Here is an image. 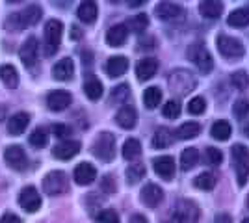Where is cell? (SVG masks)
I'll return each instance as SVG.
<instances>
[{
    "mask_svg": "<svg viewBox=\"0 0 249 223\" xmlns=\"http://www.w3.org/2000/svg\"><path fill=\"white\" fill-rule=\"evenodd\" d=\"M63 24L58 19H51L45 24V32H43V52L45 56H54L60 49L62 41Z\"/></svg>",
    "mask_w": 249,
    "mask_h": 223,
    "instance_id": "obj_1",
    "label": "cell"
},
{
    "mask_svg": "<svg viewBox=\"0 0 249 223\" xmlns=\"http://www.w3.org/2000/svg\"><path fill=\"white\" fill-rule=\"evenodd\" d=\"M188 58L199 69V73L203 74H208L214 67V60L208 52V49L205 47V43H192L188 47Z\"/></svg>",
    "mask_w": 249,
    "mask_h": 223,
    "instance_id": "obj_2",
    "label": "cell"
},
{
    "mask_svg": "<svg viewBox=\"0 0 249 223\" xmlns=\"http://www.w3.org/2000/svg\"><path fill=\"white\" fill-rule=\"evenodd\" d=\"M91 153L103 162H110L115 156V138L110 132H101L93 141Z\"/></svg>",
    "mask_w": 249,
    "mask_h": 223,
    "instance_id": "obj_3",
    "label": "cell"
},
{
    "mask_svg": "<svg viewBox=\"0 0 249 223\" xmlns=\"http://www.w3.org/2000/svg\"><path fill=\"white\" fill-rule=\"evenodd\" d=\"M43 190L47 195L56 197V195H62L69 190V179L63 171H51L45 179H43Z\"/></svg>",
    "mask_w": 249,
    "mask_h": 223,
    "instance_id": "obj_4",
    "label": "cell"
},
{
    "mask_svg": "<svg viewBox=\"0 0 249 223\" xmlns=\"http://www.w3.org/2000/svg\"><path fill=\"white\" fill-rule=\"evenodd\" d=\"M232 160H234V170H236V179H238V184L244 186L248 182L249 177V151L248 147L236 143L232 147Z\"/></svg>",
    "mask_w": 249,
    "mask_h": 223,
    "instance_id": "obj_5",
    "label": "cell"
},
{
    "mask_svg": "<svg viewBox=\"0 0 249 223\" xmlns=\"http://www.w3.org/2000/svg\"><path fill=\"white\" fill-rule=\"evenodd\" d=\"M173 223H197L199 222V208L197 205L190 199H182L177 203L173 210Z\"/></svg>",
    "mask_w": 249,
    "mask_h": 223,
    "instance_id": "obj_6",
    "label": "cell"
},
{
    "mask_svg": "<svg viewBox=\"0 0 249 223\" xmlns=\"http://www.w3.org/2000/svg\"><path fill=\"white\" fill-rule=\"evenodd\" d=\"M167 82H169V87H171L175 93H178V95H186V93H190V91L194 89L196 78L192 76V73L180 71V69H178V71L169 74Z\"/></svg>",
    "mask_w": 249,
    "mask_h": 223,
    "instance_id": "obj_7",
    "label": "cell"
},
{
    "mask_svg": "<svg viewBox=\"0 0 249 223\" xmlns=\"http://www.w3.org/2000/svg\"><path fill=\"white\" fill-rule=\"evenodd\" d=\"M218 51L225 58H231V60H236V58H242L246 54V49L244 45L236 39V37H231V35H225L221 34L218 37Z\"/></svg>",
    "mask_w": 249,
    "mask_h": 223,
    "instance_id": "obj_8",
    "label": "cell"
},
{
    "mask_svg": "<svg viewBox=\"0 0 249 223\" xmlns=\"http://www.w3.org/2000/svg\"><path fill=\"white\" fill-rule=\"evenodd\" d=\"M19 205H21V208L24 212H37L39 210V206H41V195H39V191L36 190L34 186H26V188H22L21 193H19Z\"/></svg>",
    "mask_w": 249,
    "mask_h": 223,
    "instance_id": "obj_9",
    "label": "cell"
},
{
    "mask_svg": "<svg viewBox=\"0 0 249 223\" xmlns=\"http://www.w3.org/2000/svg\"><path fill=\"white\" fill-rule=\"evenodd\" d=\"M4 160L8 162L11 170L22 171L28 168V158H26V153L21 145H10L4 151Z\"/></svg>",
    "mask_w": 249,
    "mask_h": 223,
    "instance_id": "obj_10",
    "label": "cell"
},
{
    "mask_svg": "<svg viewBox=\"0 0 249 223\" xmlns=\"http://www.w3.org/2000/svg\"><path fill=\"white\" fill-rule=\"evenodd\" d=\"M155 11L156 17L162 21H175V19H180L184 15V8L175 4V2H160Z\"/></svg>",
    "mask_w": 249,
    "mask_h": 223,
    "instance_id": "obj_11",
    "label": "cell"
},
{
    "mask_svg": "<svg viewBox=\"0 0 249 223\" xmlns=\"http://www.w3.org/2000/svg\"><path fill=\"white\" fill-rule=\"evenodd\" d=\"M73 103V97L69 91H63V89H56L51 91L47 97V106L51 108L52 112H62L65 108H69V104Z\"/></svg>",
    "mask_w": 249,
    "mask_h": 223,
    "instance_id": "obj_12",
    "label": "cell"
},
{
    "mask_svg": "<svg viewBox=\"0 0 249 223\" xmlns=\"http://www.w3.org/2000/svg\"><path fill=\"white\" fill-rule=\"evenodd\" d=\"M78 153H80V141H74V139H65L52 149L54 158L58 160H71Z\"/></svg>",
    "mask_w": 249,
    "mask_h": 223,
    "instance_id": "obj_13",
    "label": "cell"
},
{
    "mask_svg": "<svg viewBox=\"0 0 249 223\" xmlns=\"http://www.w3.org/2000/svg\"><path fill=\"white\" fill-rule=\"evenodd\" d=\"M37 52H39L37 39H36V37H28L26 41L22 43L21 51H19V56H21L22 64L26 65V67H34L36 62H37Z\"/></svg>",
    "mask_w": 249,
    "mask_h": 223,
    "instance_id": "obj_14",
    "label": "cell"
},
{
    "mask_svg": "<svg viewBox=\"0 0 249 223\" xmlns=\"http://www.w3.org/2000/svg\"><path fill=\"white\" fill-rule=\"evenodd\" d=\"M74 74V64L71 58H62L60 62H56L52 67V76L54 80H60V82H67L71 80Z\"/></svg>",
    "mask_w": 249,
    "mask_h": 223,
    "instance_id": "obj_15",
    "label": "cell"
},
{
    "mask_svg": "<svg viewBox=\"0 0 249 223\" xmlns=\"http://www.w3.org/2000/svg\"><path fill=\"white\" fill-rule=\"evenodd\" d=\"M73 175H74L76 184H80V186H88V184H91V182L95 181V177H97V170H95L89 162H80V164L74 168Z\"/></svg>",
    "mask_w": 249,
    "mask_h": 223,
    "instance_id": "obj_16",
    "label": "cell"
},
{
    "mask_svg": "<svg viewBox=\"0 0 249 223\" xmlns=\"http://www.w3.org/2000/svg\"><path fill=\"white\" fill-rule=\"evenodd\" d=\"M156 71H158V62H156L155 58H143L136 65V76H138L140 82L151 80L156 74Z\"/></svg>",
    "mask_w": 249,
    "mask_h": 223,
    "instance_id": "obj_17",
    "label": "cell"
},
{
    "mask_svg": "<svg viewBox=\"0 0 249 223\" xmlns=\"http://www.w3.org/2000/svg\"><path fill=\"white\" fill-rule=\"evenodd\" d=\"M153 168L162 179L171 181L173 175H175V160L171 156H158V158L153 160Z\"/></svg>",
    "mask_w": 249,
    "mask_h": 223,
    "instance_id": "obj_18",
    "label": "cell"
},
{
    "mask_svg": "<svg viewBox=\"0 0 249 223\" xmlns=\"http://www.w3.org/2000/svg\"><path fill=\"white\" fill-rule=\"evenodd\" d=\"M28 123H30V116L26 112H19V114L11 116L8 119V132H10V136H21L22 132L26 130V127H28Z\"/></svg>",
    "mask_w": 249,
    "mask_h": 223,
    "instance_id": "obj_19",
    "label": "cell"
},
{
    "mask_svg": "<svg viewBox=\"0 0 249 223\" xmlns=\"http://www.w3.org/2000/svg\"><path fill=\"white\" fill-rule=\"evenodd\" d=\"M128 37V28L126 24H114L108 32H106V43L110 47H123V43Z\"/></svg>",
    "mask_w": 249,
    "mask_h": 223,
    "instance_id": "obj_20",
    "label": "cell"
},
{
    "mask_svg": "<svg viewBox=\"0 0 249 223\" xmlns=\"http://www.w3.org/2000/svg\"><path fill=\"white\" fill-rule=\"evenodd\" d=\"M162 197H164V191L160 186H156V184H147L145 188L142 190V201L145 203L149 208H155L160 205L162 201Z\"/></svg>",
    "mask_w": 249,
    "mask_h": 223,
    "instance_id": "obj_21",
    "label": "cell"
},
{
    "mask_svg": "<svg viewBox=\"0 0 249 223\" xmlns=\"http://www.w3.org/2000/svg\"><path fill=\"white\" fill-rule=\"evenodd\" d=\"M136 110L132 106H128V104H124V106L119 108V112L115 114V123L119 125L121 128H134L136 127Z\"/></svg>",
    "mask_w": 249,
    "mask_h": 223,
    "instance_id": "obj_22",
    "label": "cell"
},
{
    "mask_svg": "<svg viewBox=\"0 0 249 223\" xmlns=\"http://www.w3.org/2000/svg\"><path fill=\"white\" fill-rule=\"evenodd\" d=\"M128 69V60L124 56H112L108 62H106V73L112 78H117L121 74L126 73Z\"/></svg>",
    "mask_w": 249,
    "mask_h": 223,
    "instance_id": "obj_23",
    "label": "cell"
},
{
    "mask_svg": "<svg viewBox=\"0 0 249 223\" xmlns=\"http://www.w3.org/2000/svg\"><path fill=\"white\" fill-rule=\"evenodd\" d=\"M41 15H43V11L37 4H30V6H26V8L19 13V17H21V22L24 28H26V26L37 24V22L41 21Z\"/></svg>",
    "mask_w": 249,
    "mask_h": 223,
    "instance_id": "obj_24",
    "label": "cell"
},
{
    "mask_svg": "<svg viewBox=\"0 0 249 223\" xmlns=\"http://www.w3.org/2000/svg\"><path fill=\"white\" fill-rule=\"evenodd\" d=\"M199 13L205 19H219V15L223 13V4L218 0H203L199 4Z\"/></svg>",
    "mask_w": 249,
    "mask_h": 223,
    "instance_id": "obj_25",
    "label": "cell"
},
{
    "mask_svg": "<svg viewBox=\"0 0 249 223\" xmlns=\"http://www.w3.org/2000/svg\"><path fill=\"white\" fill-rule=\"evenodd\" d=\"M97 13H99V10H97V4H95L93 0H84L82 4L78 6V10H76L78 19H80L82 22H86V24H91V22H95V19H97Z\"/></svg>",
    "mask_w": 249,
    "mask_h": 223,
    "instance_id": "obj_26",
    "label": "cell"
},
{
    "mask_svg": "<svg viewBox=\"0 0 249 223\" xmlns=\"http://www.w3.org/2000/svg\"><path fill=\"white\" fill-rule=\"evenodd\" d=\"M231 134H232V127L229 125V121H223V119L216 121L210 127V136L214 139H218V141H227L231 138Z\"/></svg>",
    "mask_w": 249,
    "mask_h": 223,
    "instance_id": "obj_27",
    "label": "cell"
},
{
    "mask_svg": "<svg viewBox=\"0 0 249 223\" xmlns=\"http://www.w3.org/2000/svg\"><path fill=\"white\" fill-rule=\"evenodd\" d=\"M0 80L6 84V87L15 89L19 86V73L13 65H2L0 67Z\"/></svg>",
    "mask_w": 249,
    "mask_h": 223,
    "instance_id": "obj_28",
    "label": "cell"
},
{
    "mask_svg": "<svg viewBox=\"0 0 249 223\" xmlns=\"http://www.w3.org/2000/svg\"><path fill=\"white\" fill-rule=\"evenodd\" d=\"M199 162V153L196 147H188L180 153V168L182 171H190L197 166Z\"/></svg>",
    "mask_w": 249,
    "mask_h": 223,
    "instance_id": "obj_29",
    "label": "cell"
},
{
    "mask_svg": "<svg viewBox=\"0 0 249 223\" xmlns=\"http://www.w3.org/2000/svg\"><path fill=\"white\" fill-rule=\"evenodd\" d=\"M229 26H236V28H244L249 24V8H238L232 13H229L227 17Z\"/></svg>",
    "mask_w": 249,
    "mask_h": 223,
    "instance_id": "obj_30",
    "label": "cell"
},
{
    "mask_svg": "<svg viewBox=\"0 0 249 223\" xmlns=\"http://www.w3.org/2000/svg\"><path fill=\"white\" fill-rule=\"evenodd\" d=\"M173 143H175V136L167 128L162 127L155 132V138H153V147L155 149H167Z\"/></svg>",
    "mask_w": 249,
    "mask_h": 223,
    "instance_id": "obj_31",
    "label": "cell"
},
{
    "mask_svg": "<svg viewBox=\"0 0 249 223\" xmlns=\"http://www.w3.org/2000/svg\"><path fill=\"white\" fill-rule=\"evenodd\" d=\"M199 132H201V125L196 123V121H188V123H182L180 127L177 128V138L178 139H192L196 138Z\"/></svg>",
    "mask_w": 249,
    "mask_h": 223,
    "instance_id": "obj_32",
    "label": "cell"
},
{
    "mask_svg": "<svg viewBox=\"0 0 249 223\" xmlns=\"http://www.w3.org/2000/svg\"><path fill=\"white\" fill-rule=\"evenodd\" d=\"M103 84H101V80H97V78H89V80H86V84H84V93L86 97L89 99V101H99L101 97H103Z\"/></svg>",
    "mask_w": 249,
    "mask_h": 223,
    "instance_id": "obj_33",
    "label": "cell"
},
{
    "mask_svg": "<svg viewBox=\"0 0 249 223\" xmlns=\"http://www.w3.org/2000/svg\"><path fill=\"white\" fill-rule=\"evenodd\" d=\"M160 103H162V89L156 87V86L147 87L145 93H143V104H145V108L153 110V108H156Z\"/></svg>",
    "mask_w": 249,
    "mask_h": 223,
    "instance_id": "obj_34",
    "label": "cell"
},
{
    "mask_svg": "<svg viewBox=\"0 0 249 223\" xmlns=\"http://www.w3.org/2000/svg\"><path fill=\"white\" fill-rule=\"evenodd\" d=\"M140 154H142V143L134 138L126 139L123 145V158L124 160H136Z\"/></svg>",
    "mask_w": 249,
    "mask_h": 223,
    "instance_id": "obj_35",
    "label": "cell"
},
{
    "mask_svg": "<svg viewBox=\"0 0 249 223\" xmlns=\"http://www.w3.org/2000/svg\"><path fill=\"white\" fill-rule=\"evenodd\" d=\"M28 141H30V145H34V147H37V149L45 147V145H47V141H49V132H47V128L37 127L30 134Z\"/></svg>",
    "mask_w": 249,
    "mask_h": 223,
    "instance_id": "obj_36",
    "label": "cell"
},
{
    "mask_svg": "<svg viewBox=\"0 0 249 223\" xmlns=\"http://www.w3.org/2000/svg\"><path fill=\"white\" fill-rule=\"evenodd\" d=\"M147 26H149V17H147L145 13H140V15H134V17L130 19L126 28H130V30L136 34H142L147 30Z\"/></svg>",
    "mask_w": 249,
    "mask_h": 223,
    "instance_id": "obj_37",
    "label": "cell"
},
{
    "mask_svg": "<svg viewBox=\"0 0 249 223\" xmlns=\"http://www.w3.org/2000/svg\"><path fill=\"white\" fill-rule=\"evenodd\" d=\"M194 186L199 188V190H212L216 186V179L210 173H201L199 177L194 179Z\"/></svg>",
    "mask_w": 249,
    "mask_h": 223,
    "instance_id": "obj_38",
    "label": "cell"
},
{
    "mask_svg": "<svg viewBox=\"0 0 249 223\" xmlns=\"http://www.w3.org/2000/svg\"><path fill=\"white\" fill-rule=\"evenodd\" d=\"M128 86L126 84H119V86H115L114 89H112V93H110V103L112 104H123L124 103V99L128 97Z\"/></svg>",
    "mask_w": 249,
    "mask_h": 223,
    "instance_id": "obj_39",
    "label": "cell"
},
{
    "mask_svg": "<svg viewBox=\"0 0 249 223\" xmlns=\"http://www.w3.org/2000/svg\"><path fill=\"white\" fill-rule=\"evenodd\" d=\"M180 110H182L180 103H178L177 99H171V101H167L166 104H164L162 114H164V117H167V119H177V117L180 116Z\"/></svg>",
    "mask_w": 249,
    "mask_h": 223,
    "instance_id": "obj_40",
    "label": "cell"
},
{
    "mask_svg": "<svg viewBox=\"0 0 249 223\" xmlns=\"http://www.w3.org/2000/svg\"><path fill=\"white\" fill-rule=\"evenodd\" d=\"M205 110H207V101H205V97H194V99L188 103V112H190L192 116H201Z\"/></svg>",
    "mask_w": 249,
    "mask_h": 223,
    "instance_id": "obj_41",
    "label": "cell"
},
{
    "mask_svg": "<svg viewBox=\"0 0 249 223\" xmlns=\"http://www.w3.org/2000/svg\"><path fill=\"white\" fill-rule=\"evenodd\" d=\"M145 175V168L142 164H132L128 170H126V179H128V184H136L140 179H143Z\"/></svg>",
    "mask_w": 249,
    "mask_h": 223,
    "instance_id": "obj_42",
    "label": "cell"
},
{
    "mask_svg": "<svg viewBox=\"0 0 249 223\" xmlns=\"http://www.w3.org/2000/svg\"><path fill=\"white\" fill-rule=\"evenodd\" d=\"M95 222L97 223H119V216L112 208H104L101 212L95 216Z\"/></svg>",
    "mask_w": 249,
    "mask_h": 223,
    "instance_id": "obj_43",
    "label": "cell"
},
{
    "mask_svg": "<svg viewBox=\"0 0 249 223\" xmlns=\"http://www.w3.org/2000/svg\"><path fill=\"white\" fill-rule=\"evenodd\" d=\"M231 84L234 86L236 89H246L249 86V76L246 71H236L231 74Z\"/></svg>",
    "mask_w": 249,
    "mask_h": 223,
    "instance_id": "obj_44",
    "label": "cell"
},
{
    "mask_svg": "<svg viewBox=\"0 0 249 223\" xmlns=\"http://www.w3.org/2000/svg\"><path fill=\"white\" fill-rule=\"evenodd\" d=\"M6 28H8L10 32H21V30H24L19 13H13V15L8 17V21H6Z\"/></svg>",
    "mask_w": 249,
    "mask_h": 223,
    "instance_id": "obj_45",
    "label": "cell"
},
{
    "mask_svg": "<svg viewBox=\"0 0 249 223\" xmlns=\"http://www.w3.org/2000/svg\"><path fill=\"white\" fill-rule=\"evenodd\" d=\"M249 114V101L248 99H238L234 103V116L238 119H244V117Z\"/></svg>",
    "mask_w": 249,
    "mask_h": 223,
    "instance_id": "obj_46",
    "label": "cell"
},
{
    "mask_svg": "<svg viewBox=\"0 0 249 223\" xmlns=\"http://www.w3.org/2000/svg\"><path fill=\"white\" fill-rule=\"evenodd\" d=\"M221 160H223V154H221V151L216 147H207V162L208 164H212V166H219L221 164Z\"/></svg>",
    "mask_w": 249,
    "mask_h": 223,
    "instance_id": "obj_47",
    "label": "cell"
},
{
    "mask_svg": "<svg viewBox=\"0 0 249 223\" xmlns=\"http://www.w3.org/2000/svg\"><path fill=\"white\" fill-rule=\"evenodd\" d=\"M52 132H54V136L60 139H65L71 136V128L67 127V125H54L52 127Z\"/></svg>",
    "mask_w": 249,
    "mask_h": 223,
    "instance_id": "obj_48",
    "label": "cell"
},
{
    "mask_svg": "<svg viewBox=\"0 0 249 223\" xmlns=\"http://www.w3.org/2000/svg\"><path fill=\"white\" fill-rule=\"evenodd\" d=\"M0 223H21V220H19L15 214H4Z\"/></svg>",
    "mask_w": 249,
    "mask_h": 223,
    "instance_id": "obj_49",
    "label": "cell"
},
{
    "mask_svg": "<svg viewBox=\"0 0 249 223\" xmlns=\"http://www.w3.org/2000/svg\"><path fill=\"white\" fill-rule=\"evenodd\" d=\"M214 223H232V220H231L229 214H219V216H216Z\"/></svg>",
    "mask_w": 249,
    "mask_h": 223,
    "instance_id": "obj_50",
    "label": "cell"
},
{
    "mask_svg": "<svg viewBox=\"0 0 249 223\" xmlns=\"http://www.w3.org/2000/svg\"><path fill=\"white\" fill-rule=\"evenodd\" d=\"M128 223H149V222H147L145 216H142V214H134V216L130 218V222H128Z\"/></svg>",
    "mask_w": 249,
    "mask_h": 223,
    "instance_id": "obj_51",
    "label": "cell"
},
{
    "mask_svg": "<svg viewBox=\"0 0 249 223\" xmlns=\"http://www.w3.org/2000/svg\"><path fill=\"white\" fill-rule=\"evenodd\" d=\"M71 35H73V37H80V35H82V32H78V28H76V26H73V32H71Z\"/></svg>",
    "mask_w": 249,
    "mask_h": 223,
    "instance_id": "obj_52",
    "label": "cell"
},
{
    "mask_svg": "<svg viewBox=\"0 0 249 223\" xmlns=\"http://www.w3.org/2000/svg\"><path fill=\"white\" fill-rule=\"evenodd\" d=\"M4 116H6V106H0V121L4 119Z\"/></svg>",
    "mask_w": 249,
    "mask_h": 223,
    "instance_id": "obj_53",
    "label": "cell"
},
{
    "mask_svg": "<svg viewBox=\"0 0 249 223\" xmlns=\"http://www.w3.org/2000/svg\"><path fill=\"white\" fill-rule=\"evenodd\" d=\"M246 134H248V136H249V125H248V127H246Z\"/></svg>",
    "mask_w": 249,
    "mask_h": 223,
    "instance_id": "obj_54",
    "label": "cell"
},
{
    "mask_svg": "<svg viewBox=\"0 0 249 223\" xmlns=\"http://www.w3.org/2000/svg\"><path fill=\"white\" fill-rule=\"evenodd\" d=\"M242 223H249V218H248V220H244V222H242Z\"/></svg>",
    "mask_w": 249,
    "mask_h": 223,
    "instance_id": "obj_55",
    "label": "cell"
},
{
    "mask_svg": "<svg viewBox=\"0 0 249 223\" xmlns=\"http://www.w3.org/2000/svg\"><path fill=\"white\" fill-rule=\"evenodd\" d=\"M248 206H249V199H248Z\"/></svg>",
    "mask_w": 249,
    "mask_h": 223,
    "instance_id": "obj_56",
    "label": "cell"
}]
</instances>
